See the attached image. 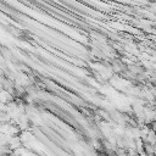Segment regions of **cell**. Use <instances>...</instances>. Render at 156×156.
Here are the masks:
<instances>
[{"label":"cell","instance_id":"obj_1","mask_svg":"<svg viewBox=\"0 0 156 156\" xmlns=\"http://www.w3.org/2000/svg\"><path fill=\"white\" fill-rule=\"evenodd\" d=\"M146 143L155 145L156 144V132L155 130H149L147 136H146Z\"/></svg>","mask_w":156,"mask_h":156},{"label":"cell","instance_id":"obj_2","mask_svg":"<svg viewBox=\"0 0 156 156\" xmlns=\"http://www.w3.org/2000/svg\"><path fill=\"white\" fill-rule=\"evenodd\" d=\"M147 156H156V155H154V154H152V155H147Z\"/></svg>","mask_w":156,"mask_h":156}]
</instances>
